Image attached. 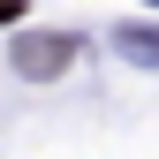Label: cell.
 I'll list each match as a JSON object with an SVG mask.
<instances>
[{
    "label": "cell",
    "instance_id": "obj_1",
    "mask_svg": "<svg viewBox=\"0 0 159 159\" xmlns=\"http://www.w3.org/2000/svg\"><path fill=\"white\" fill-rule=\"evenodd\" d=\"M76 61V38H61V30H30V38H15V68L23 76H61Z\"/></svg>",
    "mask_w": 159,
    "mask_h": 159
},
{
    "label": "cell",
    "instance_id": "obj_2",
    "mask_svg": "<svg viewBox=\"0 0 159 159\" xmlns=\"http://www.w3.org/2000/svg\"><path fill=\"white\" fill-rule=\"evenodd\" d=\"M121 53L129 61H159V30H121Z\"/></svg>",
    "mask_w": 159,
    "mask_h": 159
},
{
    "label": "cell",
    "instance_id": "obj_3",
    "mask_svg": "<svg viewBox=\"0 0 159 159\" xmlns=\"http://www.w3.org/2000/svg\"><path fill=\"white\" fill-rule=\"evenodd\" d=\"M15 15H23V0H0V30H8V23H15Z\"/></svg>",
    "mask_w": 159,
    "mask_h": 159
}]
</instances>
